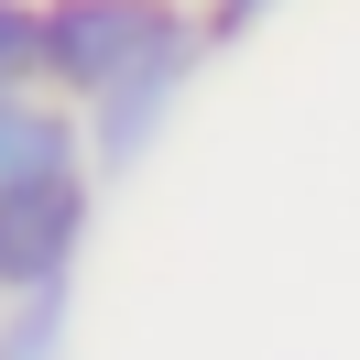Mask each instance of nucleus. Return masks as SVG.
Segmentation results:
<instances>
[{
  "label": "nucleus",
  "mask_w": 360,
  "mask_h": 360,
  "mask_svg": "<svg viewBox=\"0 0 360 360\" xmlns=\"http://www.w3.org/2000/svg\"><path fill=\"white\" fill-rule=\"evenodd\" d=\"M284 11H295V0H197V22H207V44H251V33H273V22H284Z\"/></svg>",
  "instance_id": "7"
},
{
  "label": "nucleus",
  "mask_w": 360,
  "mask_h": 360,
  "mask_svg": "<svg viewBox=\"0 0 360 360\" xmlns=\"http://www.w3.org/2000/svg\"><path fill=\"white\" fill-rule=\"evenodd\" d=\"M0 88H44V0H0Z\"/></svg>",
  "instance_id": "6"
},
{
  "label": "nucleus",
  "mask_w": 360,
  "mask_h": 360,
  "mask_svg": "<svg viewBox=\"0 0 360 360\" xmlns=\"http://www.w3.org/2000/svg\"><path fill=\"white\" fill-rule=\"evenodd\" d=\"M219 66V44H207V22H186L175 44H153L131 77H110V88L77 110V131H88V164H98V186H131L142 164L175 142V120H186V98H197V77Z\"/></svg>",
  "instance_id": "1"
},
{
  "label": "nucleus",
  "mask_w": 360,
  "mask_h": 360,
  "mask_svg": "<svg viewBox=\"0 0 360 360\" xmlns=\"http://www.w3.org/2000/svg\"><path fill=\"white\" fill-rule=\"evenodd\" d=\"M0 360H77V284L0 306Z\"/></svg>",
  "instance_id": "5"
},
{
  "label": "nucleus",
  "mask_w": 360,
  "mask_h": 360,
  "mask_svg": "<svg viewBox=\"0 0 360 360\" xmlns=\"http://www.w3.org/2000/svg\"><path fill=\"white\" fill-rule=\"evenodd\" d=\"M186 22H197V0H44V88L88 110L110 77H131Z\"/></svg>",
  "instance_id": "2"
},
{
  "label": "nucleus",
  "mask_w": 360,
  "mask_h": 360,
  "mask_svg": "<svg viewBox=\"0 0 360 360\" xmlns=\"http://www.w3.org/2000/svg\"><path fill=\"white\" fill-rule=\"evenodd\" d=\"M98 197H110V186H98L88 164L22 186V197H0V306L77 284V262H88V240H98Z\"/></svg>",
  "instance_id": "3"
},
{
  "label": "nucleus",
  "mask_w": 360,
  "mask_h": 360,
  "mask_svg": "<svg viewBox=\"0 0 360 360\" xmlns=\"http://www.w3.org/2000/svg\"><path fill=\"white\" fill-rule=\"evenodd\" d=\"M66 164H88L77 98H55V88H0V197L66 175ZM88 175H98V164H88Z\"/></svg>",
  "instance_id": "4"
}]
</instances>
